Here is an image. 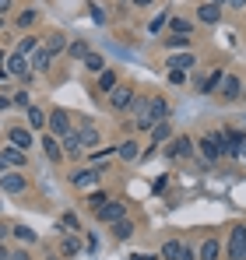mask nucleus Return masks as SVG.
I'll return each mask as SVG.
<instances>
[{"instance_id":"obj_36","label":"nucleus","mask_w":246,"mask_h":260,"mask_svg":"<svg viewBox=\"0 0 246 260\" xmlns=\"http://www.w3.org/2000/svg\"><path fill=\"white\" fill-rule=\"evenodd\" d=\"M222 78H225V71H211V78H204V81H201V88H204V91H218Z\"/></svg>"},{"instance_id":"obj_29","label":"nucleus","mask_w":246,"mask_h":260,"mask_svg":"<svg viewBox=\"0 0 246 260\" xmlns=\"http://www.w3.org/2000/svg\"><path fill=\"white\" fill-rule=\"evenodd\" d=\"M169 28H172V36H194V21L190 18H169Z\"/></svg>"},{"instance_id":"obj_37","label":"nucleus","mask_w":246,"mask_h":260,"mask_svg":"<svg viewBox=\"0 0 246 260\" xmlns=\"http://www.w3.org/2000/svg\"><path fill=\"white\" fill-rule=\"evenodd\" d=\"M11 106H21V109H28V106H32V95H28V88H18V91H14V99H11Z\"/></svg>"},{"instance_id":"obj_20","label":"nucleus","mask_w":246,"mask_h":260,"mask_svg":"<svg viewBox=\"0 0 246 260\" xmlns=\"http://www.w3.org/2000/svg\"><path fill=\"white\" fill-rule=\"evenodd\" d=\"M25 113H28V127H32V130H39V134H46V123H49V113H46L42 106H28Z\"/></svg>"},{"instance_id":"obj_28","label":"nucleus","mask_w":246,"mask_h":260,"mask_svg":"<svg viewBox=\"0 0 246 260\" xmlns=\"http://www.w3.org/2000/svg\"><path fill=\"white\" fill-rule=\"evenodd\" d=\"M169 137H172V123H169V120H165V123H155V127H151V144H155V148H159V144H165Z\"/></svg>"},{"instance_id":"obj_2","label":"nucleus","mask_w":246,"mask_h":260,"mask_svg":"<svg viewBox=\"0 0 246 260\" xmlns=\"http://www.w3.org/2000/svg\"><path fill=\"white\" fill-rule=\"evenodd\" d=\"M225 253L229 260H246V225H232L229 229V243H225Z\"/></svg>"},{"instance_id":"obj_16","label":"nucleus","mask_w":246,"mask_h":260,"mask_svg":"<svg viewBox=\"0 0 246 260\" xmlns=\"http://www.w3.org/2000/svg\"><path fill=\"white\" fill-rule=\"evenodd\" d=\"M0 190L4 193H25L28 190V179L18 176V173H7V176H0Z\"/></svg>"},{"instance_id":"obj_30","label":"nucleus","mask_w":246,"mask_h":260,"mask_svg":"<svg viewBox=\"0 0 246 260\" xmlns=\"http://www.w3.org/2000/svg\"><path fill=\"white\" fill-rule=\"evenodd\" d=\"M165 63H169V67H176V71H190V67L197 63V56H194V53H179V56H169Z\"/></svg>"},{"instance_id":"obj_11","label":"nucleus","mask_w":246,"mask_h":260,"mask_svg":"<svg viewBox=\"0 0 246 260\" xmlns=\"http://www.w3.org/2000/svg\"><path fill=\"white\" fill-rule=\"evenodd\" d=\"M169 113H172V109H169L165 95H151V99H148V120H151V127H155V123H165Z\"/></svg>"},{"instance_id":"obj_5","label":"nucleus","mask_w":246,"mask_h":260,"mask_svg":"<svg viewBox=\"0 0 246 260\" xmlns=\"http://www.w3.org/2000/svg\"><path fill=\"white\" fill-rule=\"evenodd\" d=\"M74 134L81 137V148H84V151H95V148H99V141H102V134H99V127H95L91 120H78Z\"/></svg>"},{"instance_id":"obj_34","label":"nucleus","mask_w":246,"mask_h":260,"mask_svg":"<svg viewBox=\"0 0 246 260\" xmlns=\"http://www.w3.org/2000/svg\"><path fill=\"white\" fill-rule=\"evenodd\" d=\"M88 53H91V49H88V43H84V39H74V43H67V56H71V60H84Z\"/></svg>"},{"instance_id":"obj_22","label":"nucleus","mask_w":246,"mask_h":260,"mask_svg":"<svg viewBox=\"0 0 246 260\" xmlns=\"http://www.w3.org/2000/svg\"><path fill=\"white\" fill-rule=\"evenodd\" d=\"M49 60H53V56H49V53H46V49H42V46H39V49H36V53L28 56V67H32V74H46V71L53 67Z\"/></svg>"},{"instance_id":"obj_50","label":"nucleus","mask_w":246,"mask_h":260,"mask_svg":"<svg viewBox=\"0 0 246 260\" xmlns=\"http://www.w3.org/2000/svg\"><path fill=\"white\" fill-rule=\"evenodd\" d=\"M239 162H243V166H246V141H243V155H239Z\"/></svg>"},{"instance_id":"obj_43","label":"nucleus","mask_w":246,"mask_h":260,"mask_svg":"<svg viewBox=\"0 0 246 260\" xmlns=\"http://www.w3.org/2000/svg\"><path fill=\"white\" fill-rule=\"evenodd\" d=\"M225 7H232V11H243L246 0H225Z\"/></svg>"},{"instance_id":"obj_44","label":"nucleus","mask_w":246,"mask_h":260,"mask_svg":"<svg viewBox=\"0 0 246 260\" xmlns=\"http://www.w3.org/2000/svg\"><path fill=\"white\" fill-rule=\"evenodd\" d=\"M7 236H11V225H4V221H0V243H4Z\"/></svg>"},{"instance_id":"obj_19","label":"nucleus","mask_w":246,"mask_h":260,"mask_svg":"<svg viewBox=\"0 0 246 260\" xmlns=\"http://www.w3.org/2000/svg\"><path fill=\"white\" fill-rule=\"evenodd\" d=\"M116 88H120L116 71H109V67H106V71L99 74V81H95V91H99V95H109V91H116Z\"/></svg>"},{"instance_id":"obj_12","label":"nucleus","mask_w":246,"mask_h":260,"mask_svg":"<svg viewBox=\"0 0 246 260\" xmlns=\"http://www.w3.org/2000/svg\"><path fill=\"white\" fill-rule=\"evenodd\" d=\"M7 144L18 148V151H28V148L36 144V137H32V130H28V127H11V130H7Z\"/></svg>"},{"instance_id":"obj_6","label":"nucleus","mask_w":246,"mask_h":260,"mask_svg":"<svg viewBox=\"0 0 246 260\" xmlns=\"http://www.w3.org/2000/svg\"><path fill=\"white\" fill-rule=\"evenodd\" d=\"M71 116H67V109H49V123H46V134H53V137H64V134H71Z\"/></svg>"},{"instance_id":"obj_52","label":"nucleus","mask_w":246,"mask_h":260,"mask_svg":"<svg viewBox=\"0 0 246 260\" xmlns=\"http://www.w3.org/2000/svg\"><path fill=\"white\" fill-rule=\"evenodd\" d=\"M0 28H4V18H0Z\"/></svg>"},{"instance_id":"obj_7","label":"nucleus","mask_w":246,"mask_h":260,"mask_svg":"<svg viewBox=\"0 0 246 260\" xmlns=\"http://www.w3.org/2000/svg\"><path fill=\"white\" fill-rule=\"evenodd\" d=\"M197 151H201V158H204L207 166L222 162V144H218V137H214V134H204V137L197 141Z\"/></svg>"},{"instance_id":"obj_17","label":"nucleus","mask_w":246,"mask_h":260,"mask_svg":"<svg viewBox=\"0 0 246 260\" xmlns=\"http://www.w3.org/2000/svg\"><path fill=\"white\" fill-rule=\"evenodd\" d=\"M197 21H201V25H218V21H222V7L211 4V0H204V4L197 7Z\"/></svg>"},{"instance_id":"obj_1","label":"nucleus","mask_w":246,"mask_h":260,"mask_svg":"<svg viewBox=\"0 0 246 260\" xmlns=\"http://www.w3.org/2000/svg\"><path fill=\"white\" fill-rule=\"evenodd\" d=\"M194 151H197V141L194 137H187V134H176V137H169L165 141V158H194Z\"/></svg>"},{"instance_id":"obj_3","label":"nucleus","mask_w":246,"mask_h":260,"mask_svg":"<svg viewBox=\"0 0 246 260\" xmlns=\"http://www.w3.org/2000/svg\"><path fill=\"white\" fill-rule=\"evenodd\" d=\"M159 257L162 260H197V253H194L190 243H183V239H165L162 250H159Z\"/></svg>"},{"instance_id":"obj_13","label":"nucleus","mask_w":246,"mask_h":260,"mask_svg":"<svg viewBox=\"0 0 246 260\" xmlns=\"http://www.w3.org/2000/svg\"><path fill=\"white\" fill-rule=\"evenodd\" d=\"M25 166H28V158H25V151H18V148H11V144H7V148L0 151V169H7V173H11V169H25Z\"/></svg>"},{"instance_id":"obj_25","label":"nucleus","mask_w":246,"mask_h":260,"mask_svg":"<svg viewBox=\"0 0 246 260\" xmlns=\"http://www.w3.org/2000/svg\"><path fill=\"white\" fill-rule=\"evenodd\" d=\"M81 250H84V246H81V239H78L74 232H67V236L60 239V253H64V257H78Z\"/></svg>"},{"instance_id":"obj_35","label":"nucleus","mask_w":246,"mask_h":260,"mask_svg":"<svg viewBox=\"0 0 246 260\" xmlns=\"http://www.w3.org/2000/svg\"><path fill=\"white\" fill-rule=\"evenodd\" d=\"M84 204H88V208H91V211H99V208H102V204H109V193H106V190H91V193H88V201H84Z\"/></svg>"},{"instance_id":"obj_49","label":"nucleus","mask_w":246,"mask_h":260,"mask_svg":"<svg viewBox=\"0 0 246 260\" xmlns=\"http://www.w3.org/2000/svg\"><path fill=\"white\" fill-rule=\"evenodd\" d=\"M4 63H7V53H4V49H0V71H4Z\"/></svg>"},{"instance_id":"obj_47","label":"nucleus","mask_w":246,"mask_h":260,"mask_svg":"<svg viewBox=\"0 0 246 260\" xmlns=\"http://www.w3.org/2000/svg\"><path fill=\"white\" fill-rule=\"evenodd\" d=\"M7 11H11V0H0V18H4Z\"/></svg>"},{"instance_id":"obj_8","label":"nucleus","mask_w":246,"mask_h":260,"mask_svg":"<svg viewBox=\"0 0 246 260\" xmlns=\"http://www.w3.org/2000/svg\"><path fill=\"white\" fill-rule=\"evenodd\" d=\"M95 218H99V221H106V225H116L120 218H127V204L109 197V204H102V208L95 211Z\"/></svg>"},{"instance_id":"obj_27","label":"nucleus","mask_w":246,"mask_h":260,"mask_svg":"<svg viewBox=\"0 0 246 260\" xmlns=\"http://www.w3.org/2000/svg\"><path fill=\"white\" fill-rule=\"evenodd\" d=\"M39 46H42V43H39V36H21V39H18V46H14V53H21V56H32Z\"/></svg>"},{"instance_id":"obj_15","label":"nucleus","mask_w":246,"mask_h":260,"mask_svg":"<svg viewBox=\"0 0 246 260\" xmlns=\"http://www.w3.org/2000/svg\"><path fill=\"white\" fill-rule=\"evenodd\" d=\"M39 144H42V155H46L49 162H64V148H60V137H53V134H42Z\"/></svg>"},{"instance_id":"obj_41","label":"nucleus","mask_w":246,"mask_h":260,"mask_svg":"<svg viewBox=\"0 0 246 260\" xmlns=\"http://www.w3.org/2000/svg\"><path fill=\"white\" fill-rule=\"evenodd\" d=\"M165 21H169V14H165V11H162V14H159V18H155V21H151V28H148V32H151V36H155V32H159V28H162Z\"/></svg>"},{"instance_id":"obj_33","label":"nucleus","mask_w":246,"mask_h":260,"mask_svg":"<svg viewBox=\"0 0 246 260\" xmlns=\"http://www.w3.org/2000/svg\"><path fill=\"white\" fill-rule=\"evenodd\" d=\"M81 63H84V71H91V74H102V71H106V60H102V53H88Z\"/></svg>"},{"instance_id":"obj_26","label":"nucleus","mask_w":246,"mask_h":260,"mask_svg":"<svg viewBox=\"0 0 246 260\" xmlns=\"http://www.w3.org/2000/svg\"><path fill=\"white\" fill-rule=\"evenodd\" d=\"M134 232H137V225H134V218H120V221L113 225V236H116L120 243H127V239H130Z\"/></svg>"},{"instance_id":"obj_24","label":"nucleus","mask_w":246,"mask_h":260,"mask_svg":"<svg viewBox=\"0 0 246 260\" xmlns=\"http://www.w3.org/2000/svg\"><path fill=\"white\" fill-rule=\"evenodd\" d=\"M42 49H46L49 56H56V53H67V36H64V32H53V36H46Z\"/></svg>"},{"instance_id":"obj_32","label":"nucleus","mask_w":246,"mask_h":260,"mask_svg":"<svg viewBox=\"0 0 246 260\" xmlns=\"http://www.w3.org/2000/svg\"><path fill=\"white\" fill-rule=\"evenodd\" d=\"M18 28H28V25H36L39 21V7H25V11H18Z\"/></svg>"},{"instance_id":"obj_4","label":"nucleus","mask_w":246,"mask_h":260,"mask_svg":"<svg viewBox=\"0 0 246 260\" xmlns=\"http://www.w3.org/2000/svg\"><path fill=\"white\" fill-rule=\"evenodd\" d=\"M218 99L222 102H239L243 99V78L239 74H225L222 85H218Z\"/></svg>"},{"instance_id":"obj_18","label":"nucleus","mask_w":246,"mask_h":260,"mask_svg":"<svg viewBox=\"0 0 246 260\" xmlns=\"http://www.w3.org/2000/svg\"><path fill=\"white\" fill-rule=\"evenodd\" d=\"M60 148H64V155H67V158H81V155H84V148H81V137H78L74 130L60 137Z\"/></svg>"},{"instance_id":"obj_38","label":"nucleus","mask_w":246,"mask_h":260,"mask_svg":"<svg viewBox=\"0 0 246 260\" xmlns=\"http://www.w3.org/2000/svg\"><path fill=\"white\" fill-rule=\"evenodd\" d=\"M60 229H71V232H81V221H78V215H74V211H67V215L60 218Z\"/></svg>"},{"instance_id":"obj_40","label":"nucleus","mask_w":246,"mask_h":260,"mask_svg":"<svg viewBox=\"0 0 246 260\" xmlns=\"http://www.w3.org/2000/svg\"><path fill=\"white\" fill-rule=\"evenodd\" d=\"M187 81V71H176V67H169V85H183Z\"/></svg>"},{"instance_id":"obj_48","label":"nucleus","mask_w":246,"mask_h":260,"mask_svg":"<svg viewBox=\"0 0 246 260\" xmlns=\"http://www.w3.org/2000/svg\"><path fill=\"white\" fill-rule=\"evenodd\" d=\"M0 260H11V250H7L4 243H0Z\"/></svg>"},{"instance_id":"obj_9","label":"nucleus","mask_w":246,"mask_h":260,"mask_svg":"<svg viewBox=\"0 0 246 260\" xmlns=\"http://www.w3.org/2000/svg\"><path fill=\"white\" fill-rule=\"evenodd\" d=\"M106 102H109V109H113V113H123V109H130V106H134V88L120 85L116 91H109V95H106Z\"/></svg>"},{"instance_id":"obj_45","label":"nucleus","mask_w":246,"mask_h":260,"mask_svg":"<svg viewBox=\"0 0 246 260\" xmlns=\"http://www.w3.org/2000/svg\"><path fill=\"white\" fill-rule=\"evenodd\" d=\"M0 109H11V95H0Z\"/></svg>"},{"instance_id":"obj_31","label":"nucleus","mask_w":246,"mask_h":260,"mask_svg":"<svg viewBox=\"0 0 246 260\" xmlns=\"http://www.w3.org/2000/svg\"><path fill=\"white\" fill-rule=\"evenodd\" d=\"M11 236H14V239H18L21 246H32V243L39 239V236H36V232H32L28 225H14V229H11Z\"/></svg>"},{"instance_id":"obj_10","label":"nucleus","mask_w":246,"mask_h":260,"mask_svg":"<svg viewBox=\"0 0 246 260\" xmlns=\"http://www.w3.org/2000/svg\"><path fill=\"white\" fill-rule=\"evenodd\" d=\"M4 71H7V78H32L28 56H21V53H11V56H7V63H4Z\"/></svg>"},{"instance_id":"obj_39","label":"nucleus","mask_w":246,"mask_h":260,"mask_svg":"<svg viewBox=\"0 0 246 260\" xmlns=\"http://www.w3.org/2000/svg\"><path fill=\"white\" fill-rule=\"evenodd\" d=\"M165 46H169V49H187V46H190V36H169Z\"/></svg>"},{"instance_id":"obj_21","label":"nucleus","mask_w":246,"mask_h":260,"mask_svg":"<svg viewBox=\"0 0 246 260\" xmlns=\"http://www.w3.org/2000/svg\"><path fill=\"white\" fill-rule=\"evenodd\" d=\"M116 155H120L123 162H137V158H141V144H137L134 137H127V141L116 144Z\"/></svg>"},{"instance_id":"obj_14","label":"nucleus","mask_w":246,"mask_h":260,"mask_svg":"<svg viewBox=\"0 0 246 260\" xmlns=\"http://www.w3.org/2000/svg\"><path fill=\"white\" fill-rule=\"evenodd\" d=\"M102 179V166H88V169H81V173L71 176V183L78 186V190H88V186H95Z\"/></svg>"},{"instance_id":"obj_46","label":"nucleus","mask_w":246,"mask_h":260,"mask_svg":"<svg viewBox=\"0 0 246 260\" xmlns=\"http://www.w3.org/2000/svg\"><path fill=\"white\" fill-rule=\"evenodd\" d=\"M130 4H134V7H151L155 0H130Z\"/></svg>"},{"instance_id":"obj_51","label":"nucleus","mask_w":246,"mask_h":260,"mask_svg":"<svg viewBox=\"0 0 246 260\" xmlns=\"http://www.w3.org/2000/svg\"><path fill=\"white\" fill-rule=\"evenodd\" d=\"M211 4H218V7H222V4H225V0H211Z\"/></svg>"},{"instance_id":"obj_23","label":"nucleus","mask_w":246,"mask_h":260,"mask_svg":"<svg viewBox=\"0 0 246 260\" xmlns=\"http://www.w3.org/2000/svg\"><path fill=\"white\" fill-rule=\"evenodd\" d=\"M218 257H222V243L214 236H207L201 243V250H197V260H218Z\"/></svg>"},{"instance_id":"obj_42","label":"nucleus","mask_w":246,"mask_h":260,"mask_svg":"<svg viewBox=\"0 0 246 260\" xmlns=\"http://www.w3.org/2000/svg\"><path fill=\"white\" fill-rule=\"evenodd\" d=\"M11 260H32L28 250H11Z\"/></svg>"}]
</instances>
